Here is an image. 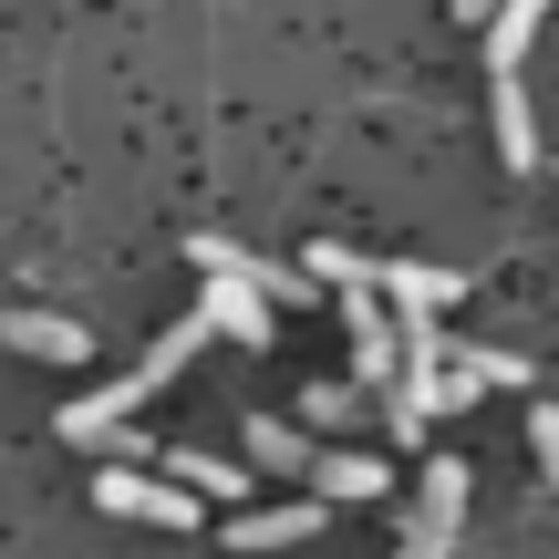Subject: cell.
<instances>
[{
  "label": "cell",
  "mask_w": 559,
  "mask_h": 559,
  "mask_svg": "<svg viewBox=\"0 0 559 559\" xmlns=\"http://www.w3.org/2000/svg\"><path fill=\"white\" fill-rule=\"evenodd\" d=\"M94 508H104V519H145V528H198L207 519L198 487H156V477H135V466H104V477H94Z\"/></svg>",
  "instance_id": "1"
},
{
  "label": "cell",
  "mask_w": 559,
  "mask_h": 559,
  "mask_svg": "<svg viewBox=\"0 0 559 559\" xmlns=\"http://www.w3.org/2000/svg\"><path fill=\"white\" fill-rule=\"evenodd\" d=\"M466 487H477V477H466L456 456H436V466H425V498H415V528H404V549H394V559H445V549H456V519H466Z\"/></svg>",
  "instance_id": "2"
},
{
  "label": "cell",
  "mask_w": 559,
  "mask_h": 559,
  "mask_svg": "<svg viewBox=\"0 0 559 559\" xmlns=\"http://www.w3.org/2000/svg\"><path fill=\"white\" fill-rule=\"evenodd\" d=\"M342 321H353V383H362V394H394V383H404V321L373 311V290L342 300Z\"/></svg>",
  "instance_id": "3"
},
{
  "label": "cell",
  "mask_w": 559,
  "mask_h": 559,
  "mask_svg": "<svg viewBox=\"0 0 559 559\" xmlns=\"http://www.w3.org/2000/svg\"><path fill=\"white\" fill-rule=\"evenodd\" d=\"M145 394H156V383H145V373H124V383H94V394H83V404H62V436H73V445H104V436H124Z\"/></svg>",
  "instance_id": "4"
},
{
  "label": "cell",
  "mask_w": 559,
  "mask_h": 559,
  "mask_svg": "<svg viewBox=\"0 0 559 559\" xmlns=\"http://www.w3.org/2000/svg\"><path fill=\"white\" fill-rule=\"evenodd\" d=\"M198 311H207V332H218V342H249V353L280 332V321H270V300L249 290V280H207V300H198Z\"/></svg>",
  "instance_id": "5"
},
{
  "label": "cell",
  "mask_w": 559,
  "mask_h": 559,
  "mask_svg": "<svg viewBox=\"0 0 559 559\" xmlns=\"http://www.w3.org/2000/svg\"><path fill=\"white\" fill-rule=\"evenodd\" d=\"M0 332H11V353H32V362H83L94 353V332H83V321H52V311H11Z\"/></svg>",
  "instance_id": "6"
},
{
  "label": "cell",
  "mask_w": 559,
  "mask_h": 559,
  "mask_svg": "<svg viewBox=\"0 0 559 559\" xmlns=\"http://www.w3.org/2000/svg\"><path fill=\"white\" fill-rule=\"evenodd\" d=\"M311 487H321V498H342V508H353V498H383L394 477H383V456H362V445H321Z\"/></svg>",
  "instance_id": "7"
},
{
  "label": "cell",
  "mask_w": 559,
  "mask_h": 559,
  "mask_svg": "<svg viewBox=\"0 0 559 559\" xmlns=\"http://www.w3.org/2000/svg\"><path fill=\"white\" fill-rule=\"evenodd\" d=\"M383 290H394V311L415 321V311H445V300L466 290V270H436V260H394V270H383Z\"/></svg>",
  "instance_id": "8"
},
{
  "label": "cell",
  "mask_w": 559,
  "mask_h": 559,
  "mask_svg": "<svg viewBox=\"0 0 559 559\" xmlns=\"http://www.w3.org/2000/svg\"><path fill=\"white\" fill-rule=\"evenodd\" d=\"M249 466H270V477H311L321 445H311V436H290L280 415H260V425H249Z\"/></svg>",
  "instance_id": "9"
},
{
  "label": "cell",
  "mask_w": 559,
  "mask_h": 559,
  "mask_svg": "<svg viewBox=\"0 0 559 559\" xmlns=\"http://www.w3.org/2000/svg\"><path fill=\"white\" fill-rule=\"evenodd\" d=\"M539 11H549V0H508V11L487 21V73H519V62H528V41H539Z\"/></svg>",
  "instance_id": "10"
},
{
  "label": "cell",
  "mask_w": 559,
  "mask_h": 559,
  "mask_svg": "<svg viewBox=\"0 0 559 559\" xmlns=\"http://www.w3.org/2000/svg\"><path fill=\"white\" fill-rule=\"evenodd\" d=\"M166 477H177V487H207V498H249V466L239 456H207V445H177Z\"/></svg>",
  "instance_id": "11"
},
{
  "label": "cell",
  "mask_w": 559,
  "mask_h": 559,
  "mask_svg": "<svg viewBox=\"0 0 559 559\" xmlns=\"http://www.w3.org/2000/svg\"><path fill=\"white\" fill-rule=\"evenodd\" d=\"M487 115H498V156H508V166H539V124H528L519 73H498V104H487Z\"/></svg>",
  "instance_id": "12"
},
{
  "label": "cell",
  "mask_w": 559,
  "mask_h": 559,
  "mask_svg": "<svg viewBox=\"0 0 559 559\" xmlns=\"http://www.w3.org/2000/svg\"><path fill=\"white\" fill-rule=\"evenodd\" d=\"M311 528H321V508H249L228 539H239V549H300Z\"/></svg>",
  "instance_id": "13"
},
{
  "label": "cell",
  "mask_w": 559,
  "mask_h": 559,
  "mask_svg": "<svg viewBox=\"0 0 559 559\" xmlns=\"http://www.w3.org/2000/svg\"><path fill=\"white\" fill-rule=\"evenodd\" d=\"M198 342H207V311H187V321H166V332H156V353H145L135 373H145V383H166V373H187V353H198Z\"/></svg>",
  "instance_id": "14"
},
{
  "label": "cell",
  "mask_w": 559,
  "mask_h": 559,
  "mask_svg": "<svg viewBox=\"0 0 559 559\" xmlns=\"http://www.w3.org/2000/svg\"><path fill=\"white\" fill-rule=\"evenodd\" d=\"M300 415H311L321 436H342V425H362V383H311V394H300Z\"/></svg>",
  "instance_id": "15"
},
{
  "label": "cell",
  "mask_w": 559,
  "mask_h": 559,
  "mask_svg": "<svg viewBox=\"0 0 559 559\" xmlns=\"http://www.w3.org/2000/svg\"><path fill=\"white\" fill-rule=\"evenodd\" d=\"M311 280H332V290L353 300V290H373V260H362V249H342V239H321V249H311Z\"/></svg>",
  "instance_id": "16"
},
{
  "label": "cell",
  "mask_w": 559,
  "mask_h": 559,
  "mask_svg": "<svg viewBox=\"0 0 559 559\" xmlns=\"http://www.w3.org/2000/svg\"><path fill=\"white\" fill-rule=\"evenodd\" d=\"M456 362H466L477 383H528V362H519V353H456Z\"/></svg>",
  "instance_id": "17"
},
{
  "label": "cell",
  "mask_w": 559,
  "mask_h": 559,
  "mask_svg": "<svg viewBox=\"0 0 559 559\" xmlns=\"http://www.w3.org/2000/svg\"><path fill=\"white\" fill-rule=\"evenodd\" d=\"M528 445H539V466H549V487H559V404H539V415H528Z\"/></svg>",
  "instance_id": "18"
},
{
  "label": "cell",
  "mask_w": 559,
  "mask_h": 559,
  "mask_svg": "<svg viewBox=\"0 0 559 559\" xmlns=\"http://www.w3.org/2000/svg\"><path fill=\"white\" fill-rule=\"evenodd\" d=\"M498 11H508V0H456V21H477V32H487Z\"/></svg>",
  "instance_id": "19"
}]
</instances>
